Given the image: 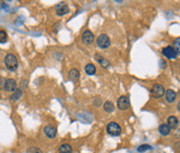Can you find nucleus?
Listing matches in <instances>:
<instances>
[{
  "label": "nucleus",
  "mask_w": 180,
  "mask_h": 153,
  "mask_svg": "<svg viewBox=\"0 0 180 153\" xmlns=\"http://www.w3.org/2000/svg\"><path fill=\"white\" fill-rule=\"evenodd\" d=\"M81 40L82 42L85 43V45H90V43L93 42V40H95V36L91 31L89 30H86L81 36Z\"/></svg>",
  "instance_id": "423d86ee"
},
{
  "label": "nucleus",
  "mask_w": 180,
  "mask_h": 153,
  "mask_svg": "<svg viewBox=\"0 0 180 153\" xmlns=\"http://www.w3.org/2000/svg\"><path fill=\"white\" fill-rule=\"evenodd\" d=\"M150 92L154 98H161L162 95L164 94V88L161 85H155Z\"/></svg>",
  "instance_id": "20e7f679"
},
{
  "label": "nucleus",
  "mask_w": 180,
  "mask_h": 153,
  "mask_svg": "<svg viewBox=\"0 0 180 153\" xmlns=\"http://www.w3.org/2000/svg\"><path fill=\"white\" fill-rule=\"evenodd\" d=\"M107 132L112 137H118L121 133V128L117 122H110L107 125Z\"/></svg>",
  "instance_id": "f03ea898"
},
{
  "label": "nucleus",
  "mask_w": 180,
  "mask_h": 153,
  "mask_svg": "<svg viewBox=\"0 0 180 153\" xmlns=\"http://www.w3.org/2000/svg\"><path fill=\"white\" fill-rule=\"evenodd\" d=\"M103 109H105V111H106V112L110 113V112H112V111L115 110L114 103H112L111 101H106V102H105V104H103Z\"/></svg>",
  "instance_id": "f3484780"
},
{
  "label": "nucleus",
  "mask_w": 180,
  "mask_h": 153,
  "mask_svg": "<svg viewBox=\"0 0 180 153\" xmlns=\"http://www.w3.org/2000/svg\"><path fill=\"white\" fill-rule=\"evenodd\" d=\"M164 92H166V100H167V102H169V103L175 102L177 93H176L173 90L169 89V90H167V91H164Z\"/></svg>",
  "instance_id": "ddd939ff"
},
{
  "label": "nucleus",
  "mask_w": 180,
  "mask_h": 153,
  "mask_svg": "<svg viewBox=\"0 0 180 153\" xmlns=\"http://www.w3.org/2000/svg\"><path fill=\"white\" fill-rule=\"evenodd\" d=\"M159 132H160V134L162 135H168L170 133V128L168 127L167 124L164 123V124H160V127H159Z\"/></svg>",
  "instance_id": "dca6fc26"
},
{
  "label": "nucleus",
  "mask_w": 180,
  "mask_h": 153,
  "mask_svg": "<svg viewBox=\"0 0 180 153\" xmlns=\"http://www.w3.org/2000/svg\"><path fill=\"white\" fill-rule=\"evenodd\" d=\"M179 43H180V39H179V38H177V39H176V41L173 42V47H172L173 49H175V51L177 53H179V50H180V45H179Z\"/></svg>",
  "instance_id": "412c9836"
},
{
  "label": "nucleus",
  "mask_w": 180,
  "mask_h": 153,
  "mask_svg": "<svg viewBox=\"0 0 180 153\" xmlns=\"http://www.w3.org/2000/svg\"><path fill=\"white\" fill-rule=\"evenodd\" d=\"M56 8H57V15L58 16H64V15L69 12V7L67 5H65V2H61V5L56 6Z\"/></svg>",
  "instance_id": "1a4fd4ad"
},
{
  "label": "nucleus",
  "mask_w": 180,
  "mask_h": 153,
  "mask_svg": "<svg viewBox=\"0 0 180 153\" xmlns=\"http://www.w3.org/2000/svg\"><path fill=\"white\" fill-rule=\"evenodd\" d=\"M3 6H5V2H3V1H0V9L2 8Z\"/></svg>",
  "instance_id": "393cba45"
},
{
  "label": "nucleus",
  "mask_w": 180,
  "mask_h": 153,
  "mask_svg": "<svg viewBox=\"0 0 180 153\" xmlns=\"http://www.w3.org/2000/svg\"><path fill=\"white\" fill-rule=\"evenodd\" d=\"M5 89L8 92H13L17 90V82L15 79H7L5 81Z\"/></svg>",
  "instance_id": "6e6552de"
},
{
  "label": "nucleus",
  "mask_w": 180,
  "mask_h": 153,
  "mask_svg": "<svg viewBox=\"0 0 180 153\" xmlns=\"http://www.w3.org/2000/svg\"><path fill=\"white\" fill-rule=\"evenodd\" d=\"M28 153H43V151L36 148V146H31V148L28 149Z\"/></svg>",
  "instance_id": "5701e85b"
},
{
  "label": "nucleus",
  "mask_w": 180,
  "mask_h": 153,
  "mask_svg": "<svg viewBox=\"0 0 180 153\" xmlns=\"http://www.w3.org/2000/svg\"><path fill=\"white\" fill-rule=\"evenodd\" d=\"M21 95H22V91L20 89H17L16 91H15V93H13V94L10 97V100L11 101H17V100H19V99L21 98Z\"/></svg>",
  "instance_id": "6ab92c4d"
},
{
  "label": "nucleus",
  "mask_w": 180,
  "mask_h": 153,
  "mask_svg": "<svg viewBox=\"0 0 180 153\" xmlns=\"http://www.w3.org/2000/svg\"><path fill=\"white\" fill-rule=\"evenodd\" d=\"M85 71H86V73L89 74V76H93V74L96 73V67L93 66L92 63H89L86 66Z\"/></svg>",
  "instance_id": "a211bd4d"
},
{
  "label": "nucleus",
  "mask_w": 180,
  "mask_h": 153,
  "mask_svg": "<svg viewBox=\"0 0 180 153\" xmlns=\"http://www.w3.org/2000/svg\"><path fill=\"white\" fill-rule=\"evenodd\" d=\"M97 45L101 49H107L110 46V39L107 34H100L98 38H97Z\"/></svg>",
  "instance_id": "7ed1b4c3"
},
{
  "label": "nucleus",
  "mask_w": 180,
  "mask_h": 153,
  "mask_svg": "<svg viewBox=\"0 0 180 153\" xmlns=\"http://www.w3.org/2000/svg\"><path fill=\"white\" fill-rule=\"evenodd\" d=\"M5 64L10 71H16L17 68H18V60H17L16 55H12V53H9V55H6Z\"/></svg>",
  "instance_id": "f257e3e1"
},
{
  "label": "nucleus",
  "mask_w": 180,
  "mask_h": 153,
  "mask_svg": "<svg viewBox=\"0 0 180 153\" xmlns=\"http://www.w3.org/2000/svg\"><path fill=\"white\" fill-rule=\"evenodd\" d=\"M162 55H164V57H166V58H168V59H176L178 53L176 52L175 49H173L171 46H168V47L162 49Z\"/></svg>",
  "instance_id": "39448f33"
},
{
  "label": "nucleus",
  "mask_w": 180,
  "mask_h": 153,
  "mask_svg": "<svg viewBox=\"0 0 180 153\" xmlns=\"http://www.w3.org/2000/svg\"><path fill=\"white\" fill-rule=\"evenodd\" d=\"M7 39H8V36H7L6 31H3V30H0V42L5 43L6 41H7Z\"/></svg>",
  "instance_id": "aec40b11"
},
{
  "label": "nucleus",
  "mask_w": 180,
  "mask_h": 153,
  "mask_svg": "<svg viewBox=\"0 0 180 153\" xmlns=\"http://www.w3.org/2000/svg\"><path fill=\"white\" fill-rule=\"evenodd\" d=\"M147 150H151V146H150V145H148V144H142V145H140V146L138 148V151H139V152H145V151H147Z\"/></svg>",
  "instance_id": "4be33fe9"
},
{
  "label": "nucleus",
  "mask_w": 180,
  "mask_h": 153,
  "mask_svg": "<svg viewBox=\"0 0 180 153\" xmlns=\"http://www.w3.org/2000/svg\"><path fill=\"white\" fill-rule=\"evenodd\" d=\"M93 104H96L97 107H99L101 104V99L99 98V97H98V98H96L95 100H93Z\"/></svg>",
  "instance_id": "b1692460"
},
{
  "label": "nucleus",
  "mask_w": 180,
  "mask_h": 153,
  "mask_svg": "<svg viewBox=\"0 0 180 153\" xmlns=\"http://www.w3.org/2000/svg\"><path fill=\"white\" fill-rule=\"evenodd\" d=\"M167 125L170 128V130L171 129H177L178 125H179V121H178V118L175 116H171L168 118V123Z\"/></svg>",
  "instance_id": "9d476101"
},
{
  "label": "nucleus",
  "mask_w": 180,
  "mask_h": 153,
  "mask_svg": "<svg viewBox=\"0 0 180 153\" xmlns=\"http://www.w3.org/2000/svg\"><path fill=\"white\" fill-rule=\"evenodd\" d=\"M130 107V101L129 98L126 97V95H121L119 99H118V108L120 110H126Z\"/></svg>",
  "instance_id": "0eeeda50"
},
{
  "label": "nucleus",
  "mask_w": 180,
  "mask_h": 153,
  "mask_svg": "<svg viewBox=\"0 0 180 153\" xmlns=\"http://www.w3.org/2000/svg\"><path fill=\"white\" fill-rule=\"evenodd\" d=\"M95 59L98 61L99 63L101 64V67H103V68H108L109 64H110V62H109V61L107 60L106 58H103L101 55H99V53H96V55H95Z\"/></svg>",
  "instance_id": "f8f14e48"
},
{
  "label": "nucleus",
  "mask_w": 180,
  "mask_h": 153,
  "mask_svg": "<svg viewBox=\"0 0 180 153\" xmlns=\"http://www.w3.org/2000/svg\"><path fill=\"white\" fill-rule=\"evenodd\" d=\"M45 134L47 135L48 138L53 139V138L56 137V134H57L56 128L52 127V125H47V127L45 128Z\"/></svg>",
  "instance_id": "9b49d317"
},
{
  "label": "nucleus",
  "mask_w": 180,
  "mask_h": 153,
  "mask_svg": "<svg viewBox=\"0 0 180 153\" xmlns=\"http://www.w3.org/2000/svg\"><path fill=\"white\" fill-rule=\"evenodd\" d=\"M79 76H80V72L77 69H71L70 72H69V79L71 80V81H77L79 79Z\"/></svg>",
  "instance_id": "4468645a"
},
{
  "label": "nucleus",
  "mask_w": 180,
  "mask_h": 153,
  "mask_svg": "<svg viewBox=\"0 0 180 153\" xmlns=\"http://www.w3.org/2000/svg\"><path fill=\"white\" fill-rule=\"evenodd\" d=\"M59 153H72L71 145L68 143H64L59 146Z\"/></svg>",
  "instance_id": "2eb2a0df"
}]
</instances>
